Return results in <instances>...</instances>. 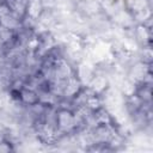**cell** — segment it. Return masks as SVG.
I'll return each instance as SVG.
<instances>
[{"instance_id": "obj_2", "label": "cell", "mask_w": 153, "mask_h": 153, "mask_svg": "<svg viewBox=\"0 0 153 153\" xmlns=\"http://www.w3.org/2000/svg\"><path fill=\"white\" fill-rule=\"evenodd\" d=\"M133 35H134L135 42L140 47L151 45L152 30H151V25L149 24H146V23H139V24H136L135 27H134V30H133Z\"/></svg>"}, {"instance_id": "obj_1", "label": "cell", "mask_w": 153, "mask_h": 153, "mask_svg": "<svg viewBox=\"0 0 153 153\" xmlns=\"http://www.w3.org/2000/svg\"><path fill=\"white\" fill-rule=\"evenodd\" d=\"M54 124L61 135L72 136L79 133V123L74 111L69 106L59 105L55 108Z\"/></svg>"}, {"instance_id": "obj_3", "label": "cell", "mask_w": 153, "mask_h": 153, "mask_svg": "<svg viewBox=\"0 0 153 153\" xmlns=\"http://www.w3.org/2000/svg\"><path fill=\"white\" fill-rule=\"evenodd\" d=\"M44 10H45L44 0H26L25 17L35 22H38Z\"/></svg>"}, {"instance_id": "obj_5", "label": "cell", "mask_w": 153, "mask_h": 153, "mask_svg": "<svg viewBox=\"0 0 153 153\" xmlns=\"http://www.w3.org/2000/svg\"><path fill=\"white\" fill-rule=\"evenodd\" d=\"M152 57H153V55H152L151 45H146V47L140 48V53H139V61L140 62L152 66Z\"/></svg>"}, {"instance_id": "obj_4", "label": "cell", "mask_w": 153, "mask_h": 153, "mask_svg": "<svg viewBox=\"0 0 153 153\" xmlns=\"http://www.w3.org/2000/svg\"><path fill=\"white\" fill-rule=\"evenodd\" d=\"M7 6L10 7L11 12L18 16L19 18L25 17V7H26V0H5Z\"/></svg>"}]
</instances>
